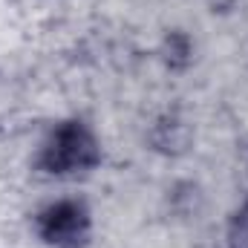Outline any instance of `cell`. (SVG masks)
Returning <instances> with one entry per match:
<instances>
[{
  "label": "cell",
  "mask_w": 248,
  "mask_h": 248,
  "mask_svg": "<svg viewBox=\"0 0 248 248\" xmlns=\"http://www.w3.org/2000/svg\"><path fill=\"white\" fill-rule=\"evenodd\" d=\"M95 159H98L95 141L81 124L58 127L44 150V168L49 173H75V170L93 168Z\"/></svg>",
  "instance_id": "1"
},
{
  "label": "cell",
  "mask_w": 248,
  "mask_h": 248,
  "mask_svg": "<svg viewBox=\"0 0 248 248\" xmlns=\"http://www.w3.org/2000/svg\"><path fill=\"white\" fill-rule=\"evenodd\" d=\"M87 211L75 202H58L41 214V237L58 248H75L87 237Z\"/></svg>",
  "instance_id": "2"
},
{
  "label": "cell",
  "mask_w": 248,
  "mask_h": 248,
  "mask_svg": "<svg viewBox=\"0 0 248 248\" xmlns=\"http://www.w3.org/2000/svg\"><path fill=\"white\" fill-rule=\"evenodd\" d=\"M234 248H248V211L237 222V234H234Z\"/></svg>",
  "instance_id": "3"
}]
</instances>
